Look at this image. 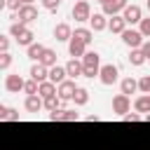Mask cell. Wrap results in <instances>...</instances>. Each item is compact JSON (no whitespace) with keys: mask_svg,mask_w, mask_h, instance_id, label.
<instances>
[{"mask_svg":"<svg viewBox=\"0 0 150 150\" xmlns=\"http://www.w3.org/2000/svg\"><path fill=\"white\" fill-rule=\"evenodd\" d=\"M33 2H35V0H23V5H33Z\"/></svg>","mask_w":150,"mask_h":150,"instance_id":"45","label":"cell"},{"mask_svg":"<svg viewBox=\"0 0 150 150\" xmlns=\"http://www.w3.org/2000/svg\"><path fill=\"white\" fill-rule=\"evenodd\" d=\"M66 80H68L66 66H54V68H49V82H54V84L59 87V84H63Z\"/></svg>","mask_w":150,"mask_h":150,"instance_id":"16","label":"cell"},{"mask_svg":"<svg viewBox=\"0 0 150 150\" xmlns=\"http://www.w3.org/2000/svg\"><path fill=\"white\" fill-rule=\"evenodd\" d=\"M145 61H148V59H145L143 49H131V52H129V63H131L134 68H141Z\"/></svg>","mask_w":150,"mask_h":150,"instance_id":"24","label":"cell"},{"mask_svg":"<svg viewBox=\"0 0 150 150\" xmlns=\"http://www.w3.org/2000/svg\"><path fill=\"white\" fill-rule=\"evenodd\" d=\"M75 91H77V84H75V80H66L63 84H59L56 87V96L66 103V101H73V96H75Z\"/></svg>","mask_w":150,"mask_h":150,"instance_id":"7","label":"cell"},{"mask_svg":"<svg viewBox=\"0 0 150 150\" xmlns=\"http://www.w3.org/2000/svg\"><path fill=\"white\" fill-rule=\"evenodd\" d=\"M98 80H101V84H105V87H112L115 82H120V68H117L115 63H105V66H101Z\"/></svg>","mask_w":150,"mask_h":150,"instance_id":"2","label":"cell"},{"mask_svg":"<svg viewBox=\"0 0 150 150\" xmlns=\"http://www.w3.org/2000/svg\"><path fill=\"white\" fill-rule=\"evenodd\" d=\"M89 28L94 33H101V30H108V16L103 12H94L91 19H89Z\"/></svg>","mask_w":150,"mask_h":150,"instance_id":"11","label":"cell"},{"mask_svg":"<svg viewBox=\"0 0 150 150\" xmlns=\"http://www.w3.org/2000/svg\"><path fill=\"white\" fill-rule=\"evenodd\" d=\"M9 19H12V23H14V21H21V23L28 26V23L38 21V7H35V5H23V7H21L19 12H14Z\"/></svg>","mask_w":150,"mask_h":150,"instance_id":"1","label":"cell"},{"mask_svg":"<svg viewBox=\"0 0 150 150\" xmlns=\"http://www.w3.org/2000/svg\"><path fill=\"white\" fill-rule=\"evenodd\" d=\"M23 108H26V112H40L42 108H45V98L42 96H26V101H23Z\"/></svg>","mask_w":150,"mask_h":150,"instance_id":"17","label":"cell"},{"mask_svg":"<svg viewBox=\"0 0 150 150\" xmlns=\"http://www.w3.org/2000/svg\"><path fill=\"white\" fill-rule=\"evenodd\" d=\"M84 120H87V122H98V115H94V112H91V115H87Z\"/></svg>","mask_w":150,"mask_h":150,"instance_id":"43","label":"cell"},{"mask_svg":"<svg viewBox=\"0 0 150 150\" xmlns=\"http://www.w3.org/2000/svg\"><path fill=\"white\" fill-rule=\"evenodd\" d=\"M138 30L143 33V38H145V40H150V16H143V19H141Z\"/></svg>","mask_w":150,"mask_h":150,"instance_id":"32","label":"cell"},{"mask_svg":"<svg viewBox=\"0 0 150 150\" xmlns=\"http://www.w3.org/2000/svg\"><path fill=\"white\" fill-rule=\"evenodd\" d=\"M33 42H35V33H33L30 28H28V30H26V33H23L19 40H16V45H21V47H26V49H28Z\"/></svg>","mask_w":150,"mask_h":150,"instance_id":"29","label":"cell"},{"mask_svg":"<svg viewBox=\"0 0 150 150\" xmlns=\"http://www.w3.org/2000/svg\"><path fill=\"white\" fill-rule=\"evenodd\" d=\"M5 7H7L9 12H19V9L23 7V0H5Z\"/></svg>","mask_w":150,"mask_h":150,"instance_id":"35","label":"cell"},{"mask_svg":"<svg viewBox=\"0 0 150 150\" xmlns=\"http://www.w3.org/2000/svg\"><path fill=\"white\" fill-rule=\"evenodd\" d=\"M61 98L59 96H49V98H45V110H49V112H54V110H59L61 108Z\"/></svg>","mask_w":150,"mask_h":150,"instance_id":"30","label":"cell"},{"mask_svg":"<svg viewBox=\"0 0 150 150\" xmlns=\"http://www.w3.org/2000/svg\"><path fill=\"white\" fill-rule=\"evenodd\" d=\"M9 66H12V54L9 52L0 54V70H9Z\"/></svg>","mask_w":150,"mask_h":150,"instance_id":"34","label":"cell"},{"mask_svg":"<svg viewBox=\"0 0 150 150\" xmlns=\"http://www.w3.org/2000/svg\"><path fill=\"white\" fill-rule=\"evenodd\" d=\"M122 42H124L129 49H141L143 42H145V38H143V33H141L138 28H127V30L122 33Z\"/></svg>","mask_w":150,"mask_h":150,"instance_id":"3","label":"cell"},{"mask_svg":"<svg viewBox=\"0 0 150 150\" xmlns=\"http://www.w3.org/2000/svg\"><path fill=\"white\" fill-rule=\"evenodd\" d=\"M68 54H70V59H82V56L87 54V45H84L82 40H77V38H70V42H68Z\"/></svg>","mask_w":150,"mask_h":150,"instance_id":"14","label":"cell"},{"mask_svg":"<svg viewBox=\"0 0 150 150\" xmlns=\"http://www.w3.org/2000/svg\"><path fill=\"white\" fill-rule=\"evenodd\" d=\"M23 89H26V80H23L19 73H9V75L5 77V91L19 94V91H23Z\"/></svg>","mask_w":150,"mask_h":150,"instance_id":"6","label":"cell"},{"mask_svg":"<svg viewBox=\"0 0 150 150\" xmlns=\"http://www.w3.org/2000/svg\"><path fill=\"white\" fill-rule=\"evenodd\" d=\"M28 75H30V80H35V82H47L49 80V68L47 66H42V63H33L30 66V70H28Z\"/></svg>","mask_w":150,"mask_h":150,"instance_id":"13","label":"cell"},{"mask_svg":"<svg viewBox=\"0 0 150 150\" xmlns=\"http://www.w3.org/2000/svg\"><path fill=\"white\" fill-rule=\"evenodd\" d=\"M148 12H150V0H148Z\"/></svg>","mask_w":150,"mask_h":150,"instance_id":"47","label":"cell"},{"mask_svg":"<svg viewBox=\"0 0 150 150\" xmlns=\"http://www.w3.org/2000/svg\"><path fill=\"white\" fill-rule=\"evenodd\" d=\"M56 56H59V54H56L54 49H49V47H47V49H45V54H42V59H40L38 63H42V66H47V68H54V66H59V63H56Z\"/></svg>","mask_w":150,"mask_h":150,"instance_id":"23","label":"cell"},{"mask_svg":"<svg viewBox=\"0 0 150 150\" xmlns=\"http://www.w3.org/2000/svg\"><path fill=\"white\" fill-rule=\"evenodd\" d=\"M143 120H145V122H150V112H148V115H143Z\"/></svg>","mask_w":150,"mask_h":150,"instance_id":"44","label":"cell"},{"mask_svg":"<svg viewBox=\"0 0 150 150\" xmlns=\"http://www.w3.org/2000/svg\"><path fill=\"white\" fill-rule=\"evenodd\" d=\"M38 96H42V98H49V96H56V84L54 82H42L40 84V91H38Z\"/></svg>","mask_w":150,"mask_h":150,"instance_id":"26","label":"cell"},{"mask_svg":"<svg viewBox=\"0 0 150 150\" xmlns=\"http://www.w3.org/2000/svg\"><path fill=\"white\" fill-rule=\"evenodd\" d=\"M70 14H73V19H75L77 23L89 21V19H91V7H89V0H77V2L73 5Z\"/></svg>","mask_w":150,"mask_h":150,"instance_id":"4","label":"cell"},{"mask_svg":"<svg viewBox=\"0 0 150 150\" xmlns=\"http://www.w3.org/2000/svg\"><path fill=\"white\" fill-rule=\"evenodd\" d=\"M101 7H103L101 12L110 19V16H115V14H122V12L129 7V0H108V2H105V5H101Z\"/></svg>","mask_w":150,"mask_h":150,"instance_id":"8","label":"cell"},{"mask_svg":"<svg viewBox=\"0 0 150 150\" xmlns=\"http://www.w3.org/2000/svg\"><path fill=\"white\" fill-rule=\"evenodd\" d=\"M136 91H138V80H134V77H122V80H120V94L131 96V94H136Z\"/></svg>","mask_w":150,"mask_h":150,"instance_id":"19","label":"cell"},{"mask_svg":"<svg viewBox=\"0 0 150 150\" xmlns=\"http://www.w3.org/2000/svg\"><path fill=\"white\" fill-rule=\"evenodd\" d=\"M112 112L124 117L127 112H131V98L127 94H115L112 96Z\"/></svg>","mask_w":150,"mask_h":150,"instance_id":"5","label":"cell"},{"mask_svg":"<svg viewBox=\"0 0 150 150\" xmlns=\"http://www.w3.org/2000/svg\"><path fill=\"white\" fill-rule=\"evenodd\" d=\"M59 120H63V110L61 108L54 110V112H49V122H59Z\"/></svg>","mask_w":150,"mask_h":150,"instance_id":"40","label":"cell"},{"mask_svg":"<svg viewBox=\"0 0 150 150\" xmlns=\"http://www.w3.org/2000/svg\"><path fill=\"white\" fill-rule=\"evenodd\" d=\"M138 91L141 94H150V75H143L138 80Z\"/></svg>","mask_w":150,"mask_h":150,"instance_id":"33","label":"cell"},{"mask_svg":"<svg viewBox=\"0 0 150 150\" xmlns=\"http://www.w3.org/2000/svg\"><path fill=\"white\" fill-rule=\"evenodd\" d=\"M98 73H101V70H91V68H84L82 77H89V80H94V77H98Z\"/></svg>","mask_w":150,"mask_h":150,"instance_id":"41","label":"cell"},{"mask_svg":"<svg viewBox=\"0 0 150 150\" xmlns=\"http://www.w3.org/2000/svg\"><path fill=\"white\" fill-rule=\"evenodd\" d=\"M0 120H7V122H19V110L7 108V105H0Z\"/></svg>","mask_w":150,"mask_h":150,"instance_id":"27","label":"cell"},{"mask_svg":"<svg viewBox=\"0 0 150 150\" xmlns=\"http://www.w3.org/2000/svg\"><path fill=\"white\" fill-rule=\"evenodd\" d=\"M134 110L141 112V115H148L150 112V94H141L134 98Z\"/></svg>","mask_w":150,"mask_h":150,"instance_id":"20","label":"cell"},{"mask_svg":"<svg viewBox=\"0 0 150 150\" xmlns=\"http://www.w3.org/2000/svg\"><path fill=\"white\" fill-rule=\"evenodd\" d=\"M40 2H42V7L49 9V12H56V9L61 7V0H40Z\"/></svg>","mask_w":150,"mask_h":150,"instance_id":"36","label":"cell"},{"mask_svg":"<svg viewBox=\"0 0 150 150\" xmlns=\"http://www.w3.org/2000/svg\"><path fill=\"white\" fill-rule=\"evenodd\" d=\"M122 16H124V21H127V23H131V26H134V23H141V19H143V9H141L138 5H134V2H131V5L122 12Z\"/></svg>","mask_w":150,"mask_h":150,"instance_id":"10","label":"cell"},{"mask_svg":"<svg viewBox=\"0 0 150 150\" xmlns=\"http://www.w3.org/2000/svg\"><path fill=\"white\" fill-rule=\"evenodd\" d=\"M9 38H12V35H0V52H2V54L9 52Z\"/></svg>","mask_w":150,"mask_h":150,"instance_id":"38","label":"cell"},{"mask_svg":"<svg viewBox=\"0 0 150 150\" xmlns=\"http://www.w3.org/2000/svg\"><path fill=\"white\" fill-rule=\"evenodd\" d=\"M73 38L82 40V42L89 47V45L94 42V30H91V28H75V30H73Z\"/></svg>","mask_w":150,"mask_h":150,"instance_id":"22","label":"cell"},{"mask_svg":"<svg viewBox=\"0 0 150 150\" xmlns=\"http://www.w3.org/2000/svg\"><path fill=\"white\" fill-rule=\"evenodd\" d=\"M80 120V112L75 110H63V122H77Z\"/></svg>","mask_w":150,"mask_h":150,"instance_id":"37","label":"cell"},{"mask_svg":"<svg viewBox=\"0 0 150 150\" xmlns=\"http://www.w3.org/2000/svg\"><path fill=\"white\" fill-rule=\"evenodd\" d=\"M45 49H47L45 45H40V42H33V45H30V47L26 49V56H28L30 61H35V63H38V61L42 59V54H45Z\"/></svg>","mask_w":150,"mask_h":150,"instance_id":"21","label":"cell"},{"mask_svg":"<svg viewBox=\"0 0 150 150\" xmlns=\"http://www.w3.org/2000/svg\"><path fill=\"white\" fill-rule=\"evenodd\" d=\"M82 66L84 68H91V70H101V54L98 52H87L82 59Z\"/></svg>","mask_w":150,"mask_h":150,"instance_id":"15","label":"cell"},{"mask_svg":"<svg viewBox=\"0 0 150 150\" xmlns=\"http://www.w3.org/2000/svg\"><path fill=\"white\" fill-rule=\"evenodd\" d=\"M96 2H101V5H105V2H108V0H96Z\"/></svg>","mask_w":150,"mask_h":150,"instance_id":"46","label":"cell"},{"mask_svg":"<svg viewBox=\"0 0 150 150\" xmlns=\"http://www.w3.org/2000/svg\"><path fill=\"white\" fill-rule=\"evenodd\" d=\"M66 70H68V77H70V80H77V77H82L84 66H82L80 59H70V61L66 63Z\"/></svg>","mask_w":150,"mask_h":150,"instance_id":"18","label":"cell"},{"mask_svg":"<svg viewBox=\"0 0 150 150\" xmlns=\"http://www.w3.org/2000/svg\"><path fill=\"white\" fill-rule=\"evenodd\" d=\"M127 28H129V23L124 21V16H122V14H115V16H110V19H108V30H110V33L122 35Z\"/></svg>","mask_w":150,"mask_h":150,"instance_id":"12","label":"cell"},{"mask_svg":"<svg viewBox=\"0 0 150 150\" xmlns=\"http://www.w3.org/2000/svg\"><path fill=\"white\" fill-rule=\"evenodd\" d=\"M26 96H35L38 91H40V82H35V80H26Z\"/></svg>","mask_w":150,"mask_h":150,"instance_id":"31","label":"cell"},{"mask_svg":"<svg viewBox=\"0 0 150 150\" xmlns=\"http://www.w3.org/2000/svg\"><path fill=\"white\" fill-rule=\"evenodd\" d=\"M122 120H124V122H138V120H143V115H141V112H127Z\"/></svg>","mask_w":150,"mask_h":150,"instance_id":"39","label":"cell"},{"mask_svg":"<svg viewBox=\"0 0 150 150\" xmlns=\"http://www.w3.org/2000/svg\"><path fill=\"white\" fill-rule=\"evenodd\" d=\"M26 30H28V26H26V23H21V21H14V23L9 26V35H12L14 40H19Z\"/></svg>","mask_w":150,"mask_h":150,"instance_id":"28","label":"cell"},{"mask_svg":"<svg viewBox=\"0 0 150 150\" xmlns=\"http://www.w3.org/2000/svg\"><path fill=\"white\" fill-rule=\"evenodd\" d=\"M70 38H73V28H70V23L61 21V23L54 26V40H56V42H70Z\"/></svg>","mask_w":150,"mask_h":150,"instance_id":"9","label":"cell"},{"mask_svg":"<svg viewBox=\"0 0 150 150\" xmlns=\"http://www.w3.org/2000/svg\"><path fill=\"white\" fill-rule=\"evenodd\" d=\"M73 103H75L77 108H82V105H87V103H89V89H84V87H77V91H75V96H73Z\"/></svg>","mask_w":150,"mask_h":150,"instance_id":"25","label":"cell"},{"mask_svg":"<svg viewBox=\"0 0 150 150\" xmlns=\"http://www.w3.org/2000/svg\"><path fill=\"white\" fill-rule=\"evenodd\" d=\"M141 49H143V54H145V59H148V61H150V40H145V42H143V47H141Z\"/></svg>","mask_w":150,"mask_h":150,"instance_id":"42","label":"cell"}]
</instances>
